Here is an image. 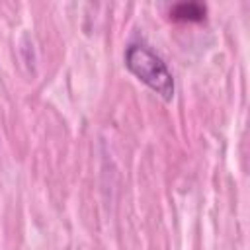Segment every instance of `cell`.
<instances>
[{"label": "cell", "instance_id": "obj_1", "mask_svg": "<svg viewBox=\"0 0 250 250\" xmlns=\"http://www.w3.org/2000/svg\"><path fill=\"white\" fill-rule=\"evenodd\" d=\"M125 66L133 76L156 92L162 100L170 102L174 98V78L166 62L145 43H129L125 49Z\"/></svg>", "mask_w": 250, "mask_h": 250}, {"label": "cell", "instance_id": "obj_2", "mask_svg": "<svg viewBox=\"0 0 250 250\" xmlns=\"http://www.w3.org/2000/svg\"><path fill=\"white\" fill-rule=\"evenodd\" d=\"M207 8L201 2H178L170 8V18L180 21H201L205 20Z\"/></svg>", "mask_w": 250, "mask_h": 250}]
</instances>
